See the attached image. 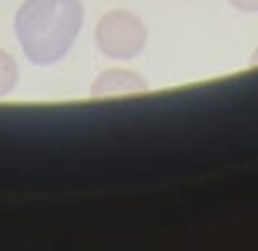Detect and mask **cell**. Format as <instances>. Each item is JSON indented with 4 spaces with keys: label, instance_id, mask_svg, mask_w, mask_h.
I'll use <instances>...</instances> for the list:
<instances>
[{
    "label": "cell",
    "instance_id": "1",
    "mask_svg": "<svg viewBox=\"0 0 258 251\" xmlns=\"http://www.w3.org/2000/svg\"><path fill=\"white\" fill-rule=\"evenodd\" d=\"M81 24V0H24L14 21L24 55L36 66L62 60L80 35Z\"/></svg>",
    "mask_w": 258,
    "mask_h": 251
},
{
    "label": "cell",
    "instance_id": "2",
    "mask_svg": "<svg viewBox=\"0 0 258 251\" xmlns=\"http://www.w3.org/2000/svg\"><path fill=\"white\" fill-rule=\"evenodd\" d=\"M95 43L110 58H133L147 45V28L138 16L129 11H110L98 21Z\"/></svg>",
    "mask_w": 258,
    "mask_h": 251
},
{
    "label": "cell",
    "instance_id": "3",
    "mask_svg": "<svg viewBox=\"0 0 258 251\" xmlns=\"http://www.w3.org/2000/svg\"><path fill=\"white\" fill-rule=\"evenodd\" d=\"M147 91V83L138 74L124 69H110L105 71L102 76L91 86V97L95 98H109L120 97V95H131Z\"/></svg>",
    "mask_w": 258,
    "mask_h": 251
},
{
    "label": "cell",
    "instance_id": "4",
    "mask_svg": "<svg viewBox=\"0 0 258 251\" xmlns=\"http://www.w3.org/2000/svg\"><path fill=\"white\" fill-rule=\"evenodd\" d=\"M18 85V66L9 53L0 50V97H6Z\"/></svg>",
    "mask_w": 258,
    "mask_h": 251
},
{
    "label": "cell",
    "instance_id": "5",
    "mask_svg": "<svg viewBox=\"0 0 258 251\" xmlns=\"http://www.w3.org/2000/svg\"><path fill=\"white\" fill-rule=\"evenodd\" d=\"M236 9L243 12H258V0H229Z\"/></svg>",
    "mask_w": 258,
    "mask_h": 251
},
{
    "label": "cell",
    "instance_id": "6",
    "mask_svg": "<svg viewBox=\"0 0 258 251\" xmlns=\"http://www.w3.org/2000/svg\"><path fill=\"white\" fill-rule=\"evenodd\" d=\"M251 62H253V64H255V66L258 64V50H256L255 53H253V60H251Z\"/></svg>",
    "mask_w": 258,
    "mask_h": 251
}]
</instances>
